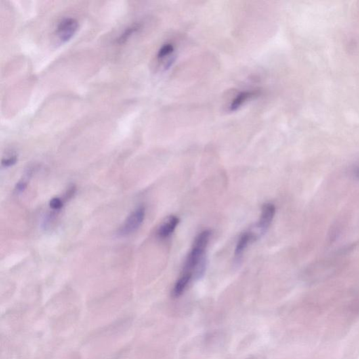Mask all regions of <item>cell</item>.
<instances>
[{
	"mask_svg": "<svg viewBox=\"0 0 359 359\" xmlns=\"http://www.w3.org/2000/svg\"><path fill=\"white\" fill-rule=\"evenodd\" d=\"M17 162H18V156L16 154H12V155L3 158L1 164L3 167L9 168L13 167L17 163Z\"/></svg>",
	"mask_w": 359,
	"mask_h": 359,
	"instance_id": "obj_13",
	"label": "cell"
},
{
	"mask_svg": "<svg viewBox=\"0 0 359 359\" xmlns=\"http://www.w3.org/2000/svg\"><path fill=\"white\" fill-rule=\"evenodd\" d=\"M257 238L256 234H254L252 232H244L242 235L240 236V238L236 244L235 248V253H234V255L237 258H240V257L242 256L244 252L246 251V248H247L248 245L255 241Z\"/></svg>",
	"mask_w": 359,
	"mask_h": 359,
	"instance_id": "obj_7",
	"label": "cell"
},
{
	"mask_svg": "<svg viewBox=\"0 0 359 359\" xmlns=\"http://www.w3.org/2000/svg\"><path fill=\"white\" fill-rule=\"evenodd\" d=\"M146 217V208L140 206L129 214L127 218L124 221L123 224L120 227L118 234L119 235L125 236L136 232L143 225Z\"/></svg>",
	"mask_w": 359,
	"mask_h": 359,
	"instance_id": "obj_3",
	"label": "cell"
},
{
	"mask_svg": "<svg viewBox=\"0 0 359 359\" xmlns=\"http://www.w3.org/2000/svg\"><path fill=\"white\" fill-rule=\"evenodd\" d=\"M180 222L178 217L175 215H170L167 219L158 227L157 230L158 237L165 240L173 234Z\"/></svg>",
	"mask_w": 359,
	"mask_h": 359,
	"instance_id": "obj_6",
	"label": "cell"
},
{
	"mask_svg": "<svg viewBox=\"0 0 359 359\" xmlns=\"http://www.w3.org/2000/svg\"><path fill=\"white\" fill-rule=\"evenodd\" d=\"M211 235L210 230H204L198 234L185 261L182 273L192 274L195 278L203 276L206 270L205 253Z\"/></svg>",
	"mask_w": 359,
	"mask_h": 359,
	"instance_id": "obj_2",
	"label": "cell"
},
{
	"mask_svg": "<svg viewBox=\"0 0 359 359\" xmlns=\"http://www.w3.org/2000/svg\"><path fill=\"white\" fill-rule=\"evenodd\" d=\"M359 317V302L351 303L330 313L326 322L325 336L328 340L341 339Z\"/></svg>",
	"mask_w": 359,
	"mask_h": 359,
	"instance_id": "obj_1",
	"label": "cell"
},
{
	"mask_svg": "<svg viewBox=\"0 0 359 359\" xmlns=\"http://www.w3.org/2000/svg\"><path fill=\"white\" fill-rule=\"evenodd\" d=\"M174 51V47L171 44H166L162 46L161 49H159L157 53V58L161 60L166 58V57L170 56Z\"/></svg>",
	"mask_w": 359,
	"mask_h": 359,
	"instance_id": "obj_11",
	"label": "cell"
},
{
	"mask_svg": "<svg viewBox=\"0 0 359 359\" xmlns=\"http://www.w3.org/2000/svg\"><path fill=\"white\" fill-rule=\"evenodd\" d=\"M79 29V24L75 18L72 17L65 18L58 24L56 34L59 41L66 43L70 41Z\"/></svg>",
	"mask_w": 359,
	"mask_h": 359,
	"instance_id": "obj_4",
	"label": "cell"
},
{
	"mask_svg": "<svg viewBox=\"0 0 359 359\" xmlns=\"http://www.w3.org/2000/svg\"><path fill=\"white\" fill-rule=\"evenodd\" d=\"M193 278L194 277H193L192 274L182 273L178 280L175 282L174 286H173V291H172V296L173 297H179L180 296L182 295Z\"/></svg>",
	"mask_w": 359,
	"mask_h": 359,
	"instance_id": "obj_8",
	"label": "cell"
},
{
	"mask_svg": "<svg viewBox=\"0 0 359 359\" xmlns=\"http://www.w3.org/2000/svg\"><path fill=\"white\" fill-rule=\"evenodd\" d=\"M64 205V201L60 197H54L51 198L49 202V207L54 211H59L63 209Z\"/></svg>",
	"mask_w": 359,
	"mask_h": 359,
	"instance_id": "obj_12",
	"label": "cell"
},
{
	"mask_svg": "<svg viewBox=\"0 0 359 359\" xmlns=\"http://www.w3.org/2000/svg\"><path fill=\"white\" fill-rule=\"evenodd\" d=\"M27 185H28V182H27L26 180H22V181H19V182L17 183L16 188H15V192L18 193V194L24 192V190H26L27 188Z\"/></svg>",
	"mask_w": 359,
	"mask_h": 359,
	"instance_id": "obj_14",
	"label": "cell"
},
{
	"mask_svg": "<svg viewBox=\"0 0 359 359\" xmlns=\"http://www.w3.org/2000/svg\"><path fill=\"white\" fill-rule=\"evenodd\" d=\"M257 93H258V91H246L238 93L231 103L230 107L231 111H235V110H238L240 107L243 106L246 101L253 98Z\"/></svg>",
	"mask_w": 359,
	"mask_h": 359,
	"instance_id": "obj_9",
	"label": "cell"
},
{
	"mask_svg": "<svg viewBox=\"0 0 359 359\" xmlns=\"http://www.w3.org/2000/svg\"><path fill=\"white\" fill-rule=\"evenodd\" d=\"M141 28V25L138 24H135L132 25V26H129L127 29H125L119 37L116 39V43L119 44V45H122L124 44L126 42H127L130 38L132 37L133 34L136 33Z\"/></svg>",
	"mask_w": 359,
	"mask_h": 359,
	"instance_id": "obj_10",
	"label": "cell"
},
{
	"mask_svg": "<svg viewBox=\"0 0 359 359\" xmlns=\"http://www.w3.org/2000/svg\"><path fill=\"white\" fill-rule=\"evenodd\" d=\"M354 175L356 177H358L359 179V168L356 170V171H354Z\"/></svg>",
	"mask_w": 359,
	"mask_h": 359,
	"instance_id": "obj_15",
	"label": "cell"
},
{
	"mask_svg": "<svg viewBox=\"0 0 359 359\" xmlns=\"http://www.w3.org/2000/svg\"><path fill=\"white\" fill-rule=\"evenodd\" d=\"M275 213H276V207L274 204L266 203L263 206L261 217L256 225L260 236L264 234L268 230L269 226L272 224Z\"/></svg>",
	"mask_w": 359,
	"mask_h": 359,
	"instance_id": "obj_5",
	"label": "cell"
}]
</instances>
